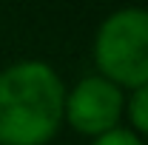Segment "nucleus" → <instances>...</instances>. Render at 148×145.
Returning a JSON list of instances; mask_svg holds the SVG:
<instances>
[{
  "label": "nucleus",
  "mask_w": 148,
  "mask_h": 145,
  "mask_svg": "<svg viewBox=\"0 0 148 145\" xmlns=\"http://www.w3.org/2000/svg\"><path fill=\"white\" fill-rule=\"evenodd\" d=\"M94 63L100 77L117 88H140L148 83V12L117 9L94 34Z\"/></svg>",
  "instance_id": "nucleus-2"
},
{
  "label": "nucleus",
  "mask_w": 148,
  "mask_h": 145,
  "mask_svg": "<svg viewBox=\"0 0 148 145\" xmlns=\"http://www.w3.org/2000/svg\"><path fill=\"white\" fill-rule=\"evenodd\" d=\"M125 114L131 120V131L140 140L148 137V83L131 91V97L125 100Z\"/></svg>",
  "instance_id": "nucleus-4"
},
{
  "label": "nucleus",
  "mask_w": 148,
  "mask_h": 145,
  "mask_svg": "<svg viewBox=\"0 0 148 145\" xmlns=\"http://www.w3.org/2000/svg\"><path fill=\"white\" fill-rule=\"evenodd\" d=\"M66 85L43 60L0 71V145H49L63 125Z\"/></svg>",
  "instance_id": "nucleus-1"
},
{
  "label": "nucleus",
  "mask_w": 148,
  "mask_h": 145,
  "mask_svg": "<svg viewBox=\"0 0 148 145\" xmlns=\"http://www.w3.org/2000/svg\"><path fill=\"white\" fill-rule=\"evenodd\" d=\"M91 145H145L131 128H114V131H108V134H103V137H97V140H91Z\"/></svg>",
  "instance_id": "nucleus-5"
},
{
  "label": "nucleus",
  "mask_w": 148,
  "mask_h": 145,
  "mask_svg": "<svg viewBox=\"0 0 148 145\" xmlns=\"http://www.w3.org/2000/svg\"><path fill=\"white\" fill-rule=\"evenodd\" d=\"M125 114V94L111 80L100 74L83 77L71 91H66L63 120L83 137H103L114 128H120V120Z\"/></svg>",
  "instance_id": "nucleus-3"
}]
</instances>
